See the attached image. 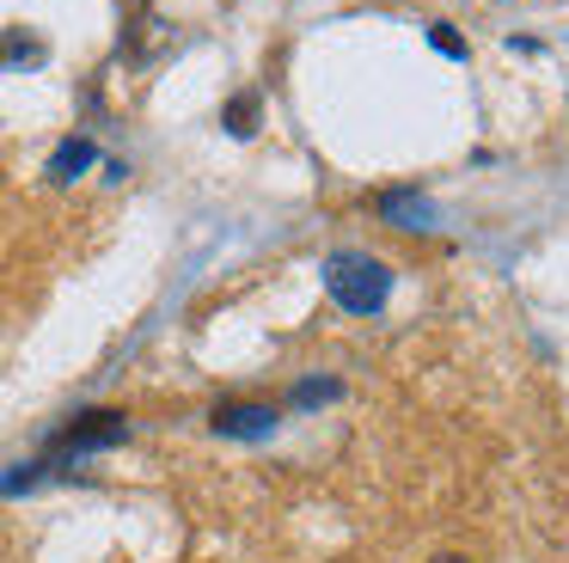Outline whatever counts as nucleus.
Masks as SVG:
<instances>
[{"label":"nucleus","mask_w":569,"mask_h":563,"mask_svg":"<svg viewBox=\"0 0 569 563\" xmlns=\"http://www.w3.org/2000/svg\"><path fill=\"white\" fill-rule=\"evenodd\" d=\"M325 282H331L337 306H349V313H373V306L386 300V288H392V269H386L380 257L343 251V257L325 264Z\"/></svg>","instance_id":"f257e3e1"},{"label":"nucleus","mask_w":569,"mask_h":563,"mask_svg":"<svg viewBox=\"0 0 569 563\" xmlns=\"http://www.w3.org/2000/svg\"><path fill=\"white\" fill-rule=\"evenodd\" d=\"M117 435H123V416L92 411L87 423H74V428L62 435V447H68V453H80V447H104V441H117Z\"/></svg>","instance_id":"f03ea898"},{"label":"nucleus","mask_w":569,"mask_h":563,"mask_svg":"<svg viewBox=\"0 0 569 563\" xmlns=\"http://www.w3.org/2000/svg\"><path fill=\"white\" fill-rule=\"evenodd\" d=\"M270 423H276V411H263V404H233V411L214 416V428H221V435H263Z\"/></svg>","instance_id":"7ed1b4c3"},{"label":"nucleus","mask_w":569,"mask_h":563,"mask_svg":"<svg viewBox=\"0 0 569 563\" xmlns=\"http://www.w3.org/2000/svg\"><path fill=\"white\" fill-rule=\"evenodd\" d=\"M258 117H263V98H258V92H239L233 105H227V129H233L239 141H246V135L258 129Z\"/></svg>","instance_id":"20e7f679"},{"label":"nucleus","mask_w":569,"mask_h":563,"mask_svg":"<svg viewBox=\"0 0 569 563\" xmlns=\"http://www.w3.org/2000/svg\"><path fill=\"white\" fill-rule=\"evenodd\" d=\"M87 159H92V141H80V135H74V141H68L62 154L50 159V178H56V184H68V178H74V171H80V166H87Z\"/></svg>","instance_id":"39448f33"},{"label":"nucleus","mask_w":569,"mask_h":563,"mask_svg":"<svg viewBox=\"0 0 569 563\" xmlns=\"http://www.w3.org/2000/svg\"><path fill=\"white\" fill-rule=\"evenodd\" d=\"M429 43L441 49V56H466V37H459L453 24H435V31H429Z\"/></svg>","instance_id":"423d86ee"},{"label":"nucleus","mask_w":569,"mask_h":563,"mask_svg":"<svg viewBox=\"0 0 569 563\" xmlns=\"http://www.w3.org/2000/svg\"><path fill=\"white\" fill-rule=\"evenodd\" d=\"M441 563H459V557H441Z\"/></svg>","instance_id":"0eeeda50"}]
</instances>
